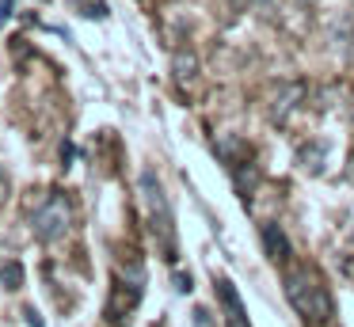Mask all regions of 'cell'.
Here are the masks:
<instances>
[{
  "label": "cell",
  "mask_w": 354,
  "mask_h": 327,
  "mask_svg": "<svg viewBox=\"0 0 354 327\" xmlns=\"http://www.w3.org/2000/svg\"><path fill=\"white\" fill-rule=\"evenodd\" d=\"M176 289H179V293H191V278H187V274H179V278H176Z\"/></svg>",
  "instance_id": "9a60e30c"
},
{
  "label": "cell",
  "mask_w": 354,
  "mask_h": 327,
  "mask_svg": "<svg viewBox=\"0 0 354 327\" xmlns=\"http://www.w3.org/2000/svg\"><path fill=\"white\" fill-rule=\"evenodd\" d=\"M4 202H8V175L0 171V205H4Z\"/></svg>",
  "instance_id": "5bb4252c"
},
{
  "label": "cell",
  "mask_w": 354,
  "mask_h": 327,
  "mask_svg": "<svg viewBox=\"0 0 354 327\" xmlns=\"http://www.w3.org/2000/svg\"><path fill=\"white\" fill-rule=\"evenodd\" d=\"M138 187H141V202H145V209H149V221H153V232L160 236L168 259H176V217H171V202H168V194H164L160 175L141 171Z\"/></svg>",
  "instance_id": "7a4b0ae2"
},
{
  "label": "cell",
  "mask_w": 354,
  "mask_h": 327,
  "mask_svg": "<svg viewBox=\"0 0 354 327\" xmlns=\"http://www.w3.org/2000/svg\"><path fill=\"white\" fill-rule=\"evenodd\" d=\"M229 4H232V8H236V12H240V8H248V0H229Z\"/></svg>",
  "instance_id": "2e32d148"
},
{
  "label": "cell",
  "mask_w": 354,
  "mask_h": 327,
  "mask_svg": "<svg viewBox=\"0 0 354 327\" xmlns=\"http://www.w3.org/2000/svg\"><path fill=\"white\" fill-rule=\"evenodd\" d=\"M324 156H328V152H324L320 144H305V149H301V160H305L308 171H320V160Z\"/></svg>",
  "instance_id": "30bf717a"
},
{
  "label": "cell",
  "mask_w": 354,
  "mask_h": 327,
  "mask_svg": "<svg viewBox=\"0 0 354 327\" xmlns=\"http://www.w3.org/2000/svg\"><path fill=\"white\" fill-rule=\"evenodd\" d=\"M31 228L42 243H57L69 236L73 228V202L62 194V190H50L46 198L39 202V209L31 213Z\"/></svg>",
  "instance_id": "3957f363"
},
{
  "label": "cell",
  "mask_w": 354,
  "mask_h": 327,
  "mask_svg": "<svg viewBox=\"0 0 354 327\" xmlns=\"http://www.w3.org/2000/svg\"><path fill=\"white\" fill-rule=\"evenodd\" d=\"M232 179H236L240 198H244V205H248V202H252V194H255V183H259V171H255V164H248V160L232 164Z\"/></svg>",
  "instance_id": "ba28073f"
},
{
  "label": "cell",
  "mask_w": 354,
  "mask_h": 327,
  "mask_svg": "<svg viewBox=\"0 0 354 327\" xmlns=\"http://www.w3.org/2000/svg\"><path fill=\"white\" fill-rule=\"evenodd\" d=\"M77 8H84L88 19H103V15H107V4H103V0H77Z\"/></svg>",
  "instance_id": "8fae6325"
},
{
  "label": "cell",
  "mask_w": 354,
  "mask_h": 327,
  "mask_svg": "<svg viewBox=\"0 0 354 327\" xmlns=\"http://www.w3.org/2000/svg\"><path fill=\"white\" fill-rule=\"evenodd\" d=\"M301 95H305V84H282V88H278V103L270 106L274 122H282V118H286V111L301 103Z\"/></svg>",
  "instance_id": "9c48e42d"
},
{
  "label": "cell",
  "mask_w": 354,
  "mask_h": 327,
  "mask_svg": "<svg viewBox=\"0 0 354 327\" xmlns=\"http://www.w3.org/2000/svg\"><path fill=\"white\" fill-rule=\"evenodd\" d=\"M0 278L8 281V289H16V286H19V278H24V270H19L16 263H8V266H4V270H0Z\"/></svg>",
  "instance_id": "7c38bea8"
},
{
  "label": "cell",
  "mask_w": 354,
  "mask_h": 327,
  "mask_svg": "<svg viewBox=\"0 0 354 327\" xmlns=\"http://www.w3.org/2000/svg\"><path fill=\"white\" fill-rule=\"evenodd\" d=\"M217 297H221V308H225V324L229 327H252L248 324V312H244V301H240L236 286L229 278H217Z\"/></svg>",
  "instance_id": "5b68a950"
},
{
  "label": "cell",
  "mask_w": 354,
  "mask_h": 327,
  "mask_svg": "<svg viewBox=\"0 0 354 327\" xmlns=\"http://www.w3.org/2000/svg\"><path fill=\"white\" fill-rule=\"evenodd\" d=\"M141 289H145V270H141V266H122V270H118V281L111 286L107 319H118V324H122L133 312V304L141 301Z\"/></svg>",
  "instance_id": "277c9868"
},
{
  "label": "cell",
  "mask_w": 354,
  "mask_h": 327,
  "mask_svg": "<svg viewBox=\"0 0 354 327\" xmlns=\"http://www.w3.org/2000/svg\"><path fill=\"white\" fill-rule=\"evenodd\" d=\"M328 327H339V324H328Z\"/></svg>",
  "instance_id": "e0dca14e"
},
{
  "label": "cell",
  "mask_w": 354,
  "mask_h": 327,
  "mask_svg": "<svg viewBox=\"0 0 354 327\" xmlns=\"http://www.w3.org/2000/svg\"><path fill=\"white\" fill-rule=\"evenodd\" d=\"M194 327H214V319H209V312H206V308L194 312Z\"/></svg>",
  "instance_id": "4fadbf2b"
},
{
  "label": "cell",
  "mask_w": 354,
  "mask_h": 327,
  "mask_svg": "<svg viewBox=\"0 0 354 327\" xmlns=\"http://www.w3.org/2000/svg\"><path fill=\"white\" fill-rule=\"evenodd\" d=\"M263 247H267V259L274 266H286V263H290V255H293L290 240H286V232L278 225H263Z\"/></svg>",
  "instance_id": "52a82bcc"
},
{
  "label": "cell",
  "mask_w": 354,
  "mask_h": 327,
  "mask_svg": "<svg viewBox=\"0 0 354 327\" xmlns=\"http://www.w3.org/2000/svg\"><path fill=\"white\" fill-rule=\"evenodd\" d=\"M286 297L297 308V316L305 319L308 327H328L335 324V304H331L328 289H324L320 274L313 266H293L286 274Z\"/></svg>",
  "instance_id": "6da1fadb"
},
{
  "label": "cell",
  "mask_w": 354,
  "mask_h": 327,
  "mask_svg": "<svg viewBox=\"0 0 354 327\" xmlns=\"http://www.w3.org/2000/svg\"><path fill=\"white\" fill-rule=\"evenodd\" d=\"M198 53L194 50H176L171 53V80L179 84L183 91H191L194 88V80H198Z\"/></svg>",
  "instance_id": "8992f818"
}]
</instances>
